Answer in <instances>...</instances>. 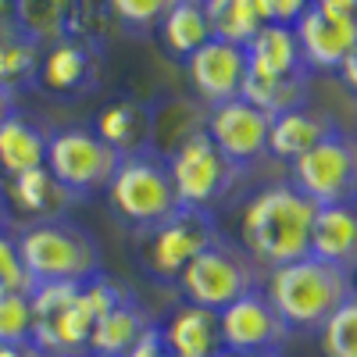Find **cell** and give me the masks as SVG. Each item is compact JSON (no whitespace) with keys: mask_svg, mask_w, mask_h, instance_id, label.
<instances>
[{"mask_svg":"<svg viewBox=\"0 0 357 357\" xmlns=\"http://www.w3.org/2000/svg\"><path fill=\"white\" fill-rule=\"evenodd\" d=\"M126 289L97 275L82 286L75 282H43L29 293L33 304V343L43 357H75L86 354L89 333L100 314L126 301Z\"/></svg>","mask_w":357,"mask_h":357,"instance_id":"obj_1","label":"cell"},{"mask_svg":"<svg viewBox=\"0 0 357 357\" xmlns=\"http://www.w3.org/2000/svg\"><path fill=\"white\" fill-rule=\"evenodd\" d=\"M318 207L293 183H268L243 204L240 247L257 268H282L311 254V225Z\"/></svg>","mask_w":357,"mask_h":357,"instance_id":"obj_2","label":"cell"},{"mask_svg":"<svg viewBox=\"0 0 357 357\" xmlns=\"http://www.w3.org/2000/svg\"><path fill=\"white\" fill-rule=\"evenodd\" d=\"M261 289L289 333H318L350 296V275L343 268H333L307 254L293 264L272 268Z\"/></svg>","mask_w":357,"mask_h":357,"instance_id":"obj_3","label":"cell"},{"mask_svg":"<svg viewBox=\"0 0 357 357\" xmlns=\"http://www.w3.org/2000/svg\"><path fill=\"white\" fill-rule=\"evenodd\" d=\"M22 261L29 268L36 286L43 282H89L104 275V254L97 236L82 229L72 218H50V222H33L15 232Z\"/></svg>","mask_w":357,"mask_h":357,"instance_id":"obj_4","label":"cell"},{"mask_svg":"<svg viewBox=\"0 0 357 357\" xmlns=\"http://www.w3.org/2000/svg\"><path fill=\"white\" fill-rule=\"evenodd\" d=\"M104 193H107L111 211L129 229H136V236L154 229L158 222H165L172 211H178L168 165H165V158H158L151 151L118 161Z\"/></svg>","mask_w":357,"mask_h":357,"instance_id":"obj_5","label":"cell"},{"mask_svg":"<svg viewBox=\"0 0 357 357\" xmlns=\"http://www.w3.org/2000/svg\"><path fill=\"white\" fill-rule=\"evenodd\" d=\"M175 289L183 293V304L222 311L232 301H240L243 293L261 289V272H257L254 257L240 243H229L225 236H218V240L178 275Z\"/></svg>","mask_w":357,"mask_h":357,"instance_id":"obj_6","label":"cell"},{"mask_svg":"<svg viewBox=\"0 0 357 357\" xmlns=\"http://www.w3.org/2000/svg\"><path fill=\"white\" fill-rule=\"evenodd\" d=\"M218 225L211 211H193V207H178L154 229L139 232V261L158 282L175 286L178 275L218 240Z\"/></svg>","mask_w":357,"mask_h":357,"instance_id":"obj_7","label":"cell"},{"mask_svg":"<svg viewBox=\"0 0 357 357\" xmlns=\"http://www.w3.org/2000/svg\"><path fill=\"white\" fill-rule=\"evenodd\" d=\"M165 165L178 207H193V211H211L215 204L229 197V190L240 178V168L207 139V132L190 136L178 151L165 158Z\"/></svg>","mask_w":357,"mask_h":357,"instance_id":"obj_8","label":"cell"},{"mask_svg":"<svg viewBox=\"0 0 357 357\" xmlns=\"http://www.w3.org/2000/svg\"><path fill=\"white\" fill-rule=\"evenodd\" d=\"M118 161L122 158H118L93 129H57V132L47 136V161H43V168L75 200L104 193L114 168H118Z\"/></svg>","mask_w":357,"mask_h":357,"instance_id":"obj_9","label":"cell"},{"mask_svg":"<svg viewBox=\"0 0 357 357\" xmlns=\"http://www.w3.org/2000/svg\"><path fill=\"white\" fill-rule=\"evenodd\" d=\"M289 183L301 190L314 207L357 204V139L336 129L314 151L296 158Z\"/></svg>","mask_w":357,"mask_h":357,"instance_id":"obj_10","label":"cell"},{"mask_svg":"<svg viewBox=\"0 0 357 357\" xmlns=\"http://www.w3.org/2000/svg\"><path fill=\"white\" fill-rule=\"evenodd\" d=\"M268 126H272V118L264 111H257L243 97H236V100L207 107L204 132L236 168L243 172L247 165H254L257 158L268 154Z\"/></svg>","mask_w":357,"mask_h":357,"instance_id":"obj_11","label":"cell"},{"mask_svg":"<svg viewBox=\"0 0 357 357\" xmlns=\"http://www.w3.org/2000/svg\"><path fill=\"white\" fill-rule=\"evenodd\" d=\"M100 72H104L100 43L86 40V36H68L40 50L36 86L54 97H79V93L97 89Z\"/></svg>","mask_w":357,"mask_h":357,"instance_id":"obj_12","label":"cell"},{"mask_svg":"<svg viewBox=\"0 0 357 357\" xmlns=\"http://www.w3.org/2000/svg\"><path fill=\"white\" fill-rule=\"evenodd\" d=\"M218 333L225 350L240 354H257V350H282V343L293 336L286 321L268 304L264 289H250L240 301L218 311Z\"/></svg>","mask_w":357,"mask_h":357,"instance_id":"obj_13","label":"cell"},{"mask_svg":"<svg viewBox=\"0 0 357 357\" xmlns=\"http://www.w3.org/2000/svg\"><path fill=\"white\" fill-rule=\"evenodd\" d=\"M186 79L193 86V97L204 107H215L225 100H236L247 79V54L243 47L225 40H207L200 50L186 57Z\"/></svg>","mask_w":357,"mask_h":357,"instance_id":"obj_14","label":"cell"},{"mask_svg":"<svg viewBox=\"0 0 357 357\" xmlns=\"http://www.w3.org/2000/svg\"><path fill=\"white\" fill-rule=\"evenodd\" d=\"M293 36L307 72H336L357 43V18L307 8V15L293 25Z\"/></svg>","mask_w":357,"mask_h":357,"instance_id":"obj_15","label":"cell"},{"mask_svg":"<svg viewBox=\"0 0 357 357\" xmlns=\"http://www.w3.org/2000/svg\"><path fill=\"white\" fill-rule=\"evenodd\" d=\"M4 197H8V211L22 215L25 225L65 218V211L75 204V197L47 168H33V172H22L15 178H4Z\"/></svg>","mask_w":357,"mask_h":357,"instance_id":"obj_16","label":"cell"},{"mask_svg":"<svg viewBox=\"0 0 357 357\" xmlns=\"http://www.w3.org/2000/svg\"><path fill=\"white\" fill-rule=\"evenodd\" d=\"M161 343L172 357H218L222 333H218V311H207L197 304H178L161 325Z\"/></svg>","mask_w":357,"mask_h":357,"instance_id":"obj_17","label":"cell"},{"mask_svg":"<svg viewBox=\"0 0 357 357\" xmlns=\"http://www.w3.org/2000/svg\"><path fill=\"white\" fill-rule=\"evenodd\" d=\"M311 257L357 272V204H336V207H318L314 225H311Z\"/></svg>","mask_w":357,"mask_h":357,"instance_id":"obj_18","label":"cell"},{"mask_svg":"<svg viewBox=\"0 0 357 357\" xmlns=\"http://www.w3.org/2000/svg\"><path fill=\"white\" fill-rule=\"evenodd\" d=\"M79 4L82 0H15L11 33L40 50L57 40H68L79 25Z\"/></svg>","mask_w":357,"mask_h":357,"instance_id":"obj_19","label":"cell"},{"mask_svg":"<svg viewBox=\"0 0 357 357\" xmlns=\"http://www.w3.org/2000/svg\"><path fill=\"white\" fill-rule=\"evenodd\" d=\"M333 132H336V122L329 114H321L314 107H296V111L272 118V126H268V154L293 165L296 158L314 151V146Z\"/></svg>","mask_w":357,"mask_h":357,"instance_id":"obj_20","label":"cell"},{"mask_svg":"<svg viewBox=\"0 0 357 357\" xmlns=\"http://www.w3.org/2000/svg\"><path fill=\"white\" fill-rule=\"evenodd\" d=\"M93 132L111 146L118 158H132L151 151V104L139 100H111L107 107H100Z\"/></svg>","mask_w":357,"mask_h":357,"instance_id":"obj_21","label":"cell"},{"mask_svg":"<svg viewBox=\"0 0 357 357\" xmlns=\"http://www.w3.org/2000/svg\"><path fill=\"white\" fill-rule=\"evenodd\" d=\"M151 325H154L151 314H146L129 293L122 304H114L107 314L97 318L93 333H89V343H86V354H93V357H126Z\"/></svg>","mask_w":357,"mask_h":357,"instance_id":"obj_22","label":"cell"},{"mask_svg":"<svg viewBox=\"0 0 357 357\" xmlns=\"http://www.w3.org/2000/svg\"><path fill=\"white\" fill-rule=\"evenodd\" d=\"M207 107L197 97H168L151 107V154L168 158L190 136L204 132Z\"/></svg>","mask_w":357,"mask_h":357,"instance_id":"obj_23","label":"cell"},{"mask_svg":"<svg viewBox=\"0 0 357 357\" xmlns=\"http://www.w3.org/2000/svg\"><path fill=\"white\" fill-rule=\"evenodd\" d=\"M47 136L33 118H25L18 111H11L0 122V183L15 178L22 172L43 168L47 161Z\"/></svg>","mask_w":357,"mask_h":357,"instance_id":"obj_24","label":"cell"},{"mask_svg":"<svg viewBox=\"0 0 357 357\" xmlns=\"http://www.w3.org/2000/svg\"><path fill=\"white\" fill-rule=\"evenodd\" d=\"M240 97L264 111L268 118L307 107L311 100V72H296V75H247Z\"/></svg>","mask_w":357,"mask_h":357,"instance_id":"obj_25","label":"cell"},{"mask_svg":"<svg viewBox=\"0 0 357 357\" xmlns=\"http://www.w3.org/2000/svg\"><path fill=\"white\" fill-rule=\"evenodd\" d=\"M243 54H247V75H296V72H307L293 29L264 25L261 33L243 47Z\"/></svg>","mask_w":357,"mask_h":357,"instance_id":"obj_26","label":"cell"},{"mask_svg":"<svg viewBox=\"0 0 357 357\" xmlns=\"http://www.w3.org/2000/svg\"><path fill=\"white\" fill-rule=\"evenodd\" d=\"M158 36H161L165 54L178 57V61H186L193 50H200L207 40H215L211 22H207L200 0H178V4L161 18Z\"/></svg>","mask_w":357,"mask_h":357,"instance_id":"obj_27","label":"cell"},{"mask_svg":"<svg viewBox=\"0 0 357 357\" xmlns=\"http://www.w3.org/2000/svg\"><path fill=\"white\" fill-rule=\"evenodd\" d=\"M200 4H204L207 22H211L215 40L247 47L264 29V22H261V15L254 8V0H200Z\"/></svg>","mask_w":357,"mask_h":357,"instance_id":"obj_28","label":"cell"},{"mask_svg":"<svg viewBox=\"0 0 357 357\" xmlns=\"http://www.w3.org/2000/svg\"><path fill=\"white\" fill-rule=\"evenodd\" d=\"M40 47L22 40L18 33L0 36V93H18L25 86H36Z\"/></svg>","mask_w":357,"mask_h":357,"instance_id":"obj_29","label":"cell"},{"mask_svg":"<svg viewBox=\"0 0 357 357\" xmlns=\"http://www.w3.org/2000/svg\"><path fill=\"white\" fill-rule=\"evenodd\" d=\"M318 343L325 357H357V296L354 293L318 329Z\"/></svg>","mask_w":357,"mask_h":357,"instance_id":"obj_30","label":"cell"},{"mask_svg":"<svg viewBox=\"0 0 357 357\" xmlns=\"http://www.w3.org/2000/svg\"><path fill=\"white\" fill-rule=\"evenodd\" d=\"M104 4H107L114 25L129 29V33H151L178 0H104Z\"/></svg>","mask_w":357,"mask_h":357,"instance_id":"obj_31","label":"cell"},{"mask_svg":"<svg viewBox=\"0 0 357 357\" xmlns=\"http://www.w3.org/2000/svg\"><path fill=\"white\" fill-rule=\"evenodd\" d=\"M33 289H36V282L22 261L15 232L0 229V296H29Z\"/></svg>","mask_w":357,"mask_h":357,"instance_id":"obj_32","label":"cell"},{"mask_svg":"<svg viewBox=\"0 0 357 357\" xmlns=\"http://www.w3.org/2000/svg\"><path fill=\"white\" fill-rule=\"evenodd\" d=\"M33 340V304L29 296H0V347Z\"/></svg>","mask_w":357,"mask_h":357,"instance_id":"obj_33","label":"cell"},{"mask_svg":"<svg viewBox=\"0 0 357 357\" xmlns=\"http://www.w3.org/2000/svg\"><path fill=\"white\" fill-rule=\"evenodd\" d=\"M254 8L261 15L264 25H279V29H293L311 8V0H254Z\"/></svg>","mask_w":357,"mask_h":357,"instance_id":"obj_34","label":"cell"},{"mask_svg":"<svg viewBox=\"0 0 357 357\" xmlns=\"http://www.w3.org/2000/svg\"><path fill=\"white\" fill-rule=\"evenodd\" d=\"M126 357H172L168 350H165V343H161V333H158V325H151L143 336H139V343L126 354Z\"/></svg>","mask_w":357,"mask_h":357,"instance_id":"obj_35","label":"cell"},{"mask_svg":"<svg viewBox=\"0 0 357 357\" xmlns=\"http://www.w3.org/2000/svg\"><path fill=\"white\" fill-rule=\"evenodd\" d=\"M336 75L343 79V86L350 89V93H357V43H354V50L343 57V65L336 68Z\"/></svg>","mask_w":357,"mask_h":357,"instance_id":"obj_36","label":"cell"},{"mask_svg":"<svg viewBox=\"0 0 357 357\" xmlns=\"http://www.w3.org/2000/svg\"><path fill=\"white\" fill-rule=\"evenodd\" d=\"M311 8H321V11H333V15H350V18H357V0H311Z\"/></svg>","mask_w":357,"mask_h":357,"instance_id":"obj_37","label":"cell"},{"mask_svg":"<svg viewBox=\"0 0 357 357\" xmlns=\"http://www.w3.org/2000/svg\"><path fill=\"white\" fill-rule=\"evenodd\" d=\"M0 357H43L33 343H8V347H0Z\"/></svg>","mask_w":357,"mask_h":357,"instance_id":"obj_38","label":"cell"},{"mask_svg":"<svg viewBox=\"0 0 357 357\" xmlns=\"http://www.w3.org/2000/svg\"><path fill=\"white\" fill-rule=\"evenodd\" d=\"M0 229H11V211H8V197H4V183H0Z\"/></svg>","mask_w":357,"mask_h":357,"instance_id":"obj_39","label":"cell"},{"mask_svg":"<svg viewBox=\"0 0 357 357\" xmlns=\"http://www.w3.org/2000/svg\"><path fill=\"white\" fill-rule=\"evenodd\" d=\"M218 357H282L279 350H257V354H240V350H222Z\"/></svg>","mask_w":357,"mask_h":357,"instance_id":"obj_40","label":"cell"},{"mask_svg":"<svg viewBox=\"0 0 357 357\" xmlns=\"http://www.w3.org/2000/svg\"><path fill=\"white\" fill-rule=\"evenodd\" d=\"M15 15V0H0V25H11Z\"/></svg>","mask_w":357,"mask_h":357,"instance_id":"obj_41","label":"cell"},{"mask_svg":"<svg viewBox=\"0 0 357 357\" xmlns=\"http://www.w3.org/2000/svg\"><path fill=\"white\" fill-rule=\"evenodd\" d=\"M11 111H15V97L11 93H0V122H4Z\"/></svg>","mask_w":357,"mask_h":357,"instance_id":"obj_42","label":"cell"},{"mask_svg":"<svg viewBox=\"0 0 357 357\" xmlns=\"http://www.w3.org/2000/svg\"><path fill=\"white\" fill-rule=\"evenodd\" d=\"M75 357H93V354H75Z\"/></svg>","mask_w":357,"mask_h":357,"instance_id":"obj_43","label":"cell"}]
</instances>
